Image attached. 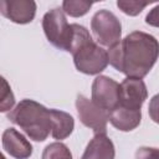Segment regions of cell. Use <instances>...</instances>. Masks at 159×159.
<instances>
[{
	"instance_id": "obj_15",
	"label": "cell",
	"mask_w": 159,
	"mask_h": 159,
	"mask_svg": "<svg viewBox=\"0 0 159 159\" xmlns=\"http://www.w3.org/2000/svg\"><path fill=\"white\" fill-rule=\"evenodd\" d=\"M41 159H72V153L66 144L55 142L43 149Z\"/></svg>"
},
{
	"instance_id": "obj_16",
	"label": "cell",
	"mask_w": 159,
	"mask_h": 159,
	"mask_svg": "<svg viewBox=\"0 0 159 159\" xmlns=\"http://www.w3.org/2000/svg\"><path fill=\"white\" fill-rule=\"evenodd\" d=\"M15 104V96L9 82L0 76V113L9 112Z\"/></svg>"
},
{
	"instance_id": "obj_10",
	"label": "cell",
	"mask_w": 159,
	"mask_h": 159,
	"mask_svg": "<svg viewBox=\"0 0 159 159\" xmlns=\"http://www.w3.org/2000/svg\"><path fill=\"white\" fill-rule=\"evenodd\" d=\"M2 148L15 159H27L32 154V145L15 128H7L4 130L2 137Z\"/></svg>"
},
{
	"instance_id": "obj_11",
	"label": "cell",
	"mask_w": 159,
	"mask_h": 159,
	"mask_svg": "<svg viewBox=\"0 0 159 159\" xmlns=\"http://www.w3.org/2000/svg\"><path fill=\"white\" fill-rule=\"evenodd\" d=\"M108 120L111 124L122 132H130L135 129L142 120V111L140 109H130L123 106L116 107L109 112Z\"/></svg>"
},
{
	"instance_id": "obj_19",
	"label": "cell",
	"mask_w": 159,
	"mask_h": 159,
	"mask_svg": "<svg viewBox=\"0 0 159 159\" xmlns=\"http://www.w3.org/2000/svg\"><path fill=\"white\" fill-rule=\"evenodd\" d=\"M0 159H6V158H5V155H4L1 152H0Z\"/></svg>"
},
{
	"instance_id": "obj_7",
	"label": "cell",
	"mask_w": 159,
	"mask_h": 159,
	"mask_svg": "<svg viewBox=\"0 0 159 159\" xmlns=\"http://www.w3.org/2000/svg\"><path fill=\"white\" fill-rule=\"evenodd\" d=\"M76 109L78 113V118L83 125L92 129L94 134H106L109 112L97 107L83 94H77Z\"/></svg>"
},
{
	"instance_id": "obj_9",
	"label": "cell",
	"mask_w": 159,
	"mask_h": 159,
	"mask_svg": "<svg viewBox=\"0 0 159 159\" xmlns=\"http://www.w3.org/2000/svg\"><path fill=\"white\" fill-rule=\"evenodd\" d=\"M120 87V102L119 106L130 109H140L144 101L148 97L147 86L143 80L127 77L119 84Z\"/></svg>"
},
{
	"instance_id": "obj_4",
	"label": "cell",
	"mask_w": 159,
	"mask_h": 159,
	"mask_svg": "<svg viewBox=\"0 0 159 159\" xmlns=\"http://www.w3.org/2000/svg\"><path fill=\"white\" fill-rule=\"evenodd\" d=\"M93 41L101 47H112L120 41L122 24L118 17L109 10L97 11L91 20Z\"/></svg>"
},
{
	"instance_id": "obj_17",
	"label": "cell",
	"mask_w": 159,
	"mask_h": 159,
	"mask_svg": "<svg viewBox=\"0 0 159 159\" xmlns=\"http://www.w3.org/2000/svg\"><path fill=\"white\" fill-rule=\"evenodd\" d=\"M148 5V2H139V1H127V0H118L117 6L122 12L129 16H137L142 12V10Z\"/></svg>"
},
{
	"instance_id": "obj_1",
	"label": "cell",
	"mask_w": 159,
	"mask_h": 159,
	"mask_svg": "<svg viewBox=\"0 0 159 159\" xmlns=\"http://www.w3.org/2000/svg\"><path fill=\"white\" fill-rule=\"evenodd\" d=\"M158 40L147 32L133 31L107 51L108 63L127 77L143 78L158 60Z\"/></svg>"
},
{
	"instance_id": "obj_3",
	"label": "cell",
	"mask_w": 159,
	"mask_h": 159,
	"mask_svg": "<svg viewBox=\"0 0 159 159\" xmlns=\"http://www.w3.org/2000/svg\"><path fill=\"white\" fill-rule=\"evenodd\" d=\"M72 56L76 68L84 75H98L108 66L107 51L97 45L92 37L76 47Z\"/></svg>"
},
{
	"instance_id": "obj_13",
	"label": "cell",
	"mask_w": 159,
	"mask_h": 159,
	"mask_svg": "<svg viewBox=\"0 0 159 159\" xmlns=\"http://www.w3.org/2000/svg\"><path fill=\"white\" fill-rule=\"evenodd\" d=\"M50 114L52 123L51 135L57 140H62L70 137L75 128L73 117L70 113L58 109H50Z\"/></svg>"
},
{
	"instance_id": "obj_5",
	"label": "cell",
	"mask_w": 159,
	"mask_h": 159,
	"mask_svg": "<svg viewBox=\"0 0 159 159\" xmlns=\"http://www.w3.org/2000/svg\"><path fill=\"white\" fill-rule=\"evenodd\" d=\"M42 29L50 43H52L58 50L68 52L72 27L71 24L67 22L65 12L61 7H55L43 15Z\"/></svg>"
},
{
	"instance_id": "obj_14",
	"label": "cell",
	"mask_w": 159,
	"mask_h": 159,
	"mask_svg": "<svg viewBox=\"0 0 159 159\" xmlns=\"http://www.w3.org/2000/svg\"><path fill=\"white\" fill-rule=\"evenodd\" d=\"M92 6L91 1H83V0H65L62 2V11L72 17H80L86 15Z\"/></svg>"
},
{
	"instance_id": "obj_18",
	"label": "cell",
	"mask_w": 159,
	"mask_h": 159,
	"mask_svg": "<svg viewBox=\"0 0 159 159\" xmlns=\"http://www.w3.org/2000/svg\"><path fill=\"white\" fill-rule=\"evenodd\" d=\"M135 159H159V152L157 148L140 147L135 152Z\"/></svg>"
},
{
	"instance_id": "obj_2",
	"label": "cell",
	"mask_w": 159,
	"mask_h": 159,
	"mask_svg": "<svg viewBox=\"0 0 159 159\" xmlns=\"http://www.w3.org/2000/svg\"><path fill=\"white\" fill-rule=\"evenodd\" d=\"M6 117L35 142H43L52 128L50 109L34 99L20 101Z\"/></svg>"
},
{
	"instance_id": "obj_8",
	"label": "cell",
	"mask_w": 159,
	"mask_h": 159,
	"mask_svg": "<svg viewBox=\"0 0 159 159\" xmlns=\"http://www.w3.org/2000/svg\"><path fill=\"white\" fill-rule=\"evenodd\" d=\"M0 14L15 24L25 25L35 19L36 2L34 0H0Z\"/></svg>"
},
{
	"instance_id": "obj_12",
	"label": "cell",
	"mask_w": 159,
	"mask_h": 159,
	"mask_svg": "<svg viewBox=\"0 0 159 159\" xmlns=\"http://www.w3.org/2000/svg\"><path fill=\"white\" fill-rule=\"evenodd\" d=\"M116 149L107 134H94L87 144L81 159H114Z\"/></svg>"
},
{
	"instance_id": "obj_6",
	"label": "cell",
	"mask_w": 159,
	"mask_h": 159,
	"mask_svg": "<svg viewBox=\"0 0 159 159\" xmlns=\"http://www.w3.org/2000/svg\"><path fill=\"white\" fill-rule=\"evenodd\" d=\"M91 101L99 108L111 112L119 106L120 87L119 83L108 76H97L92 83Z\"/></svg>"
}]
</instances>
